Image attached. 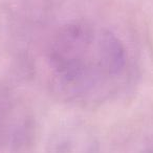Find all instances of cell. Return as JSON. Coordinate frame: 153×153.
Listing matches in <instances>:
<instances>
[{
    "mask_svg": "<svg viewBox=\"0 0 153 153\" xmlns=\"http://www.w3.org/2000/svg\"><path fill=\"white\" fill-rule=\"evenodd\" d=\"M125 53L114 36L91 25H74L57 37L51 66L60 83L74 94H97L121 78Z\"/></svg>",
    "mask_w": 153,
    "mask_h": 153,
    "instance_id": "cell-1",
    "label": "cell"
}]
</instances>
